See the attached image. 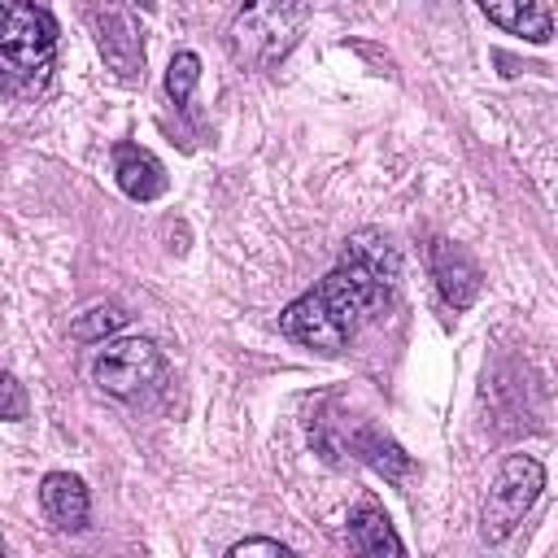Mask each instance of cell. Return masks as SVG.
<instances>
[{"label":"cell","mask_w":558,"mask_h":558,"mask_svg":"<svg viewBox=\"0 0 558 558\" xmlns=\"http://www.w3.org/2000/svg\"><path fill=\"white\" fill-rule=\"evenodd\" d=\"M427 262H432V279H436V288H440L445 305L466 310V305L480 296V266H475V257H471L462 244L432 240Z\"/></svg>","instance_id":"7"},{"label":"cell","mask_w":558,"mask_h":558,"mask_svg":"<svg viewBox=\"0 0 558 558\" xmlns=\"http://www.w3.org/2000/svg\"><path fill=\"white\" fill-rule=\"evenodd\" d=\"M113 179H118V187L131 196V201H157L161 192H166V166L148 153V148H140V144H131V140H122V144H113Z\"/></svg>","instance_id":"8"},{"label":"cell","mask_w":558,"mask_h":558,"mask_svg":"<svg viewBox=\"0 0 558 558\" xmlns=\"http://www.w3.org/2000/svg\"><path fill=\"white\" fill-rule=\"evenodd\" d=\"M388 296H392V283H384L379 275L353 262H340L279 314V331L314 353L336 357L371 318L388 310Z\"/></svg>","instance_id":"1"},{"label":"cell","mask_w":558,"mask_h":558,"mask_svg":"<svg viewBox=\"0 0 558 558\" xmlns=\"http://www.w3.org/2000/svg\"><path fill=\"white\" fill-rule=\"evenodd\" d=\"M135 4H140V9H153V4H157V0H135Z\"/></svg>","instance_id":"18"},{"label":"cell","mask_w":558,"mask_h":558,"mask_svg":"<svg viewBox=\"0 0 558 558\" xmlns=\"http://www.w3.org/2000/svg\"><path fill=\"white\" fill-rule=\"evenodd\" d=\"M0 549H4V541H0Z\"/></svg>","instance_id":"19"},{"label":"cell","mask_w":558,"mask_h":558,"mask_svg":"<svg viewBox=\"0 0 558 558\" xmlns=\"http://www.w3.org/2000/svg\"><path fill=\"white\" fill-rule=\"evenodd\" d=\"M39 506H44L48 523L61 527V532H83V527H87V510H92V501H87L83 480L70 475V471H52V475H44V484H39Z\"/></svg>","instance_id":"9"},{"label":"cell","mask_w":558,"mask_h":558,"mask_svg":"<svg viewBox=\"0 0 558 558\" xmlns=\"http://www.w3.org/2000/svg\"><path fill=\"white\" fill-rule=\"evenodd\" d=\"M244 554H270V558H288V545L266 541V536H248V541H235V545L227 549V558H244Z\"/></svg>","instance_id":"17"},{"label":"cell","mask_w":558,"mask_h":558,"mask_svg":"<svg viewBox=\"0 0 558 558\" xmlns=\"http://www.w3.org/2000/svg\"><path fill=\"white\" fill-rule=\"evenodd\" d=\"M340 262H353V266L379 275L384 283H397V275H401V253H397V244H392L379 227H362V231H353V235L344 240Z\"/></svg>","instance_id":"10"},{"label":"cell","mask_w":558,"mask_h":558,"mask_svg":"<svg viewBox=\"0 0 558 558\" xmlns=\"http://www.w3.org/2000/svg\"><path fill=\"white\" fill-rule=\"evenodd\" d=\"M57 70V22L35 0H0V100H35Z\"/></svg>","instance_id":"2"},{"label":"cell","mask_w":558,"mask_h":558,"mask_svg":"<svg viewBox=\"0 0 558 558\" xmlns=\"http://www.w3.org/2000/svg\"><path fill=\"white\" fill-rule=\"evenodd\" d=\"M105 349L92 362V379L100 392L109 397H140L144 388L157 384L161 375V353L153 349V340L144 336H118V340H100Z\"/></svg>","instance_id":"5"},{"label":"cell","mask_w":558,"mask_h":558,"mask_svg":"<svg viewBox=\"0 0 558 558\" xmlns=\"http://www.w3.org/2000/svg\"><path fill=\"white\" fill-rule=\"evenodd\" d=\"M541 488H545V466L536 458H527V453H510L497 466L493 484H488L484 514H480V536L488 545H501L523 523V514L536 506Z\"/></svg>","instance_id":"4"},{"label":"cell","mask_w":558,"mask_h":558,"mask_svg":"<svg viewBox=\"0 0 558 558\" xmlns=\"http://www.w3.org/2000/svg\"><path fill=\"white\" fill-rule=\"evenodd\" d=\"M305 0H244L231 17L227 48L240 65H275L301 35Z\"/></svg>","instance_id":"3"},{"label":"cell","mask_w":558,"mask_h":558,"mask_svg":"<svg viewBox=\"0 0 558 558\" xmlns=\"http://www.w3.org/2000/svg\"><path fill=\"white\" fill-rule=\"evenodd\" d=\"M126 323V314H122V305H92V310H83L74 323H70V336L74 340H109L118 327Z\"/></svg>","instance_id":"14"},{"label":"cell","mask_w":558,"mask_h":558,"mask_svg":"<svg viewBox=\"0 0 558 558\" xmlns=\"http://www.w3.org/2000/svg\"><path fill=\"white\" fill-rule=\"evenodd\" d=\"M480 9L488 13V22H497L510 35H523L532 44L549 39V13L541 0H480Z\"/></svg>","instance_id":"12"},{"label":"cell","mask_w":558,"mask_h":558,"mask_svg":"<svg viewBox=\"0 0 558 558\" xmlns=\"http://www.w3.org/2000/svg\"><path fill=\"white\" fill-rule=\"evenodd\" d=\"M196 78H201V57H196V52H174V57H170V70H166V92H170V100H174V105H187Z\"/></svg>","instance_id":"15"},{"label":"cell","mask_w":558,"mask_h":558,"mask_svg":"<svg viewBox=\"0 0 558 558\" xmlns=\"http://www.w3.org/2000/svg\"><path fill=\"white\" fill-rule=\"evenodd\" d=\"M83 17H87V26L96 35V48H100L105 65L126 83L144 78V39H140L135 17L118 0H87Z\"/></svg>","instance_id":"6"},{"label":"cell","mask_w":558,"mask_h":558,"mask_svg":"<svg viewBox=\"0 0 558 558\" xmlns=\"http://www.w3.org/2000/svg\"><path fill=\"white\" fill-rule=\"evenodd\" d=\"M0 418H9V423L26 418V392L13 375H0Z\"/></svg>","instance_id":"16"},{"label":"cell","mask_w":558,"mask_h":558,"mask_svg":"<svg viewBox=\"0 0 558 558\" xmlns=\"http://www.w3.org/2000/svg\"><path fill=\"white\" fill-rule=\"evenodd\" d=\"M353 453L366 462V466H375L384 480H405L410 471H414V462L401 453V445L397 440H388L384 432H375V427H362L357 436H353Z\"/></svg>","instance_id":"13"},{"label":"cell","mask_w":558,"mask_h":558,"mask_svg":"<svg viewBox=\"0 0 558 558\" xmlns=\"http://www.w3.org/2000/svg\"><path fill=\"white\" fill-rule=\"evenodd\" d=\"M349 536H353V549H357V554H401V549H405L401 536L392 532L388 514H384L371 497H362V501L353 506V514H349Z\"/></svg>","instance_id":"11"}]
</instances>
